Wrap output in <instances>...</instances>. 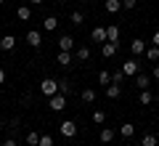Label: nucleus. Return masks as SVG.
<instances>
[{
  "label": "nucleus",
  "mask_w": 159,
  "mask_h": 146,
  "mask_svg": "<svg viewBox=\"0 0 159 146\" xmlns=\"http://www.w3.org/2000/svg\"><path fill=\"white\" fill-rule=\"evenodd\" d=\"M40 93L45 96V98L56 96V93H58V80H53V77H45L43 82H40Z\"/></svg>",
  "instance_id": "obj_1"
},
{
  "label": "nucleus",
  "mask_w": 159,
  "mask_h": 146,
  "mask_svg": "<svg viewBox=\"0 0 159 146\" xmlns=\"http://www.w3.org/2000/svg\"><path fill=\"white\" fill-rule=\"evenodd\" d=\"M66 98H69V96H64V93L51 96V98H48V106H51V112H64V109H66Z\"/></svg>",
  "instance_id": "obj_2"
},
{
  "label": "nucleus",
  "mask_w": 159,
  "mask_h": 146,
  "mask_svg": "<svg viewBox=\"0 0 159 146\" xmlns=\"http://www.w3.org/2000/svg\"><path fill=\"white\" fill-rule=\"evenodd\" d=\"M58 133H61L64 138H74V135H77V122H74V120H64V122L58 125Z\"/></svg>",
  "instance_id": "obj_3"
},
{
  "label": "nucleus",
  "mask_w": 159,
  "mask_h": 146,
  "mask_svg": "<svg viewBox=\"0 0 159 146\" xmlns=\"http://www.w3.org/2000/svg\"><path fill=\"white\" fill-rule=\"evenodd\" d=\"M122 72H125L127 77H135V74L141 72V61H138L135 56H130V59H127L125 64H122Z\"/></svg>",
  "instance_id": "obj_4"
},
{
  "label": "nucleus",
  "mask_w": 159,
  "mask_h": 146,
  "mask_svg": "<svg viewBox=\"0 0 159 146\" xmlns=\"http://www.w3.org/2000/svg\"><path fill=\"white\" fill-rule=\"evenodd\" d=\"M117 51H119V43H111V40H106V43L101 45V56L103 59H114Z\"/></svg>",
  "instance_id": "obj_5"
},
{
  "label": "nucleus",
  "mask_w": 159,
  "mask_h": 146,
  "mask_svg": "<svg viewBox=\"0 0 159 146\" xmlns=\"http://www.w3.org/2000/svg\"><path fill=\"white\" fill-rule=\"evenodd\" d=\"M74 45H77V40H74L72 35H61V37H58V51H69L72 53Z\"/></svg>",
  "instance_id": "obj_6"
},
{
  "label": "nucleus",
  "mask_w": 159,
  "mask_h": 146,
  "mask_svg": "<svg viewBox=\"0 0 159 146\" xmlns=\"http://www.w3.org/2000/svg\"><path fill=\"white\" fill-rule=\"evenodd\" d=\"M27 45H29V48H40V45H43V32L29 29V32H27Z\"/></svg>",
  "instance_id": "obj_7"
},
{
  "label": "nucleus",
  "mask_w": 159,
  "mask_h": 146,
  "mask_svg": "<svg viewBox=\"0 0 159 146\" xmlns=\"http://www.w3.org/2000/svg\"><path fill=\"white\" fill-rule=\"evenodd\" d=\"M148 85H151V74L138 72V74H135V88H138V90H148Z\"/></svg>",
  "instance_id": "obj_8"
},
{
  "label": "nucleus",
  "mask_w": 159,
  "mask_h": 146,
  "mask_svg": "<svg viewBox=\"0 0 159 146\" xmlns=\"http://www.w3.org/2000/svg\"><path fill=\"white\" fill-rule=\"evenodd\" d=\"M146 48H148V45H146V40H141V37H135V40L130 43L133 56H143V53H146Z\"/></svg>",
  "instance_id": "obj_9"
},
{
  "label": "nucleus",
  "mask_w": 159,
  "mask_h": 146,
  "mask_svg": "<svg viewBox=\"0 0 159 146\" xmlns=\"http://www.w3.org/2000/svg\"><path fill=\"white\" fill-rule=\"evenodd\" d=\"M16 48V37L13 35H6V37H0V51L6 53V51H13Z\"/></svg>",
  "instance_id": "obj_10"
},
{
  "label": "nucleus",
  "mask_w": 159,
  "mask_h": 146,
  "mask_svg": "<svg viewBox=\"0 0 159 146\" xmlns=\"http://www.w3.org/2000/svg\"><path fill=\"white\" fill-rule=\"evenodd\" d=\"M103 93H106V98L109 101H114V98H119V96H122V85H106V90H103Z\"/></svg>",
  "instance_id": "obj_11"
},
{
  "label": "nucleus",
  "mask_w": 159,
  "mask_h": 146,
  "mask_svg": "<svg viewBox=\"0 0 159 146\" xmlns=\"http://www.w3.org/2000/svg\"><path fill=\"white\" fill-rule=\"evenodd\" d=\"M103 8H106V13H119L122 11V0H106V3H103Z\"/></svg>",
  "instance_id": "obj_12"
},
{
  "label": "nucleus",
  "mask_w": 159,
  "mask_h": 146,
  "mask_svg": "<svg viewBox=\"0 0 159 146\" xmlns=\"http://www.w3.org/2000/svg\"><path fill=\"white\" fill-rule=\"evenodd\" d=\"M56 64H58V67H72V53H69V51H58Z\"/></svg>",
  "instance_id": "obj_13"
},
{
  "label": "nucleus",
  "mask_w": 159,
  "mask_h": 146,
  "mask_svg": "<svg viewBox=\"0 0 159 146\" xmlns=\"http://www.w3.org/2000/svg\"><path fill=\"white\" fill-rule=\"evenodd\" d=\"M114 135H117V130H114V128H101V135H98V138H101V144H111Z\"/></svg>",
  "instance_id": "obj_14"
},
{
  "label": "nucleus",
  "mask_w": 159,
  "mask_h": 146,
  "mask_svg": "<svg viewBox=\"0 0 159 146\" xmlns=\"http://www.w3.org/2000/svg\"><path fill=\"white\" fill-rule=\"evenodd\" d=\"M90 37H93V43H101V45H103V43L109 40V37H106V29H103V27H96V29H93V35H90Z\"/></svg>",
  "instance_id": "obj_15"
},
{
  "label": "nucleus",
  "mask_w": 159,
  "mask_h": 146,
  "mask_svg": "<svg viewBox=\"0 0 159 146\" xmlns=\"http://www.w3.org/2000/svg\"><path fill=\"white\" fill-rule=\"evenodd\" d=\"M16 16L21 19V21H29V19H32V8L24 3V6H19V8H16Z\"/></svg>",
  "instance_id": "obj_16"
},
{
  "label": "nucleus",
  "mask_w": 159,
  "mask_h": 146,
  "mask_svg": "<svg viewBox=\"0 0 159 146\" xmlns=\"http://www.w3.org/2000/svg\"><path fill=\"white\" fill-rule=\"evenodd\" d=\"M133 133H135L133 122H122L119 125V135H122V138H133Z\"/></svg>",
  "instance_id": "obj_17"
},
{
  "label": "nucleus",
  "mask_w": 159,
  "mask_h": 146,
  "mask_svg": "<svg viewBox=\"0 0 159 146\" xmlns=\"http://www.w3.org/2000/svg\"><path fill=\"white\" fill-rule=\"evenodd\" d=\"M143 56H146L148 61H154V64H157V61H159V45H148Z\"/></svg>",
  "instance_id": "obj_18"
},
{
  "label": "nucleus",
  "mask_w": 159,
  "mask_h": 146,
  "mask_svg": "<svg viewBox=\"0 0 159 146\" xmlns=\"http://www.w3.org/2000/svg\"><path fill=\"white\" fill-rule=\"evenodd\" d=\"M56 27H58V19L56 16H45V19H43V29H45V32H53Z\"/></svg>",
  "instance_id": "obj_19"
},
{
  "label": "nucleus",
  "mask_w": 159,
  "mask_h": 146,
  "mask_svg": "<svg viewBox=\"0 0 159 146\" xmlns=\"http://www.w3.org/2000/svg\"><path fill=\"white\" fill-rule=\"evenodd\" d=\"M106 37L111 40V43H119V27L117 24H109L106 27Z\"/></svg>",
  "instance_id": "obj_20"
},
{
  "label": "nucleus",
  "mask_w": 159,
  "mask_h": 146,
  "mask_svg": "<svg viewBox=\"0 0 159 146\" xmlns=\"http://www.w3.org/2000/svg\"><path fill=\"white\" fill-rule=\"evenodd\" d=\"M80 96H82V101H85V104H93V101H96V98H98V93H96V90H93V88H85V90H82V93H80Z\"/></svg>",
  "instance_id": "obj_21"
},
{
  "label": "nucleus",
  "mask_w": 159,
  "mask_h": 146,
  "mask_svg": "<svg viewBox=\"0 0 159 146\" xmlns=\"http://www.w3.org/2000/svg\"><path fill=\"white\" fill-rule=\"evenodd\" d=\"M58 93H64V96H72V82H69L66 77H61V80H58Z\"/></svg>",
  "instance_id": "obj_22"
},
{
  "label": "nucleus",
  "mask_w": 159,
  "mask_h": 146,
  "mask_svg": "<svg viewBox=\"0 0 159 146\" xmlns=\"http://www.w3.org/2000/svg\"><path fill=\"white\" fill-rule=\"evenodd\" d=\"M74 56H77L80 61H88V59H90V48H88V45H80L77 51H74Z\"/></svg>",
  "instance_id": "obj_23"
},
{
  "label": "nucleus",
  "mask_w": 159,
  "mask_h": 146,
  "mask_svg": "<svg viewBox=\"0 0 159 146\" xmlns=\"http://www.w3.org/2000/svg\"><path fill=\"white\" fill-rule=\"evenodd\" d=\"M141 144L143 146H159V138H157V133H146L141 138Z\"/></svg>",
  "instance_id": "obj_24"
},
{
  "label": "nucleus",
  "mask_w": 159,
  "mask_h": 146,
  "mask_svg": "<svg viewBox=\"0 0 159 146\" xmlns=\"http://www.w3.org/2000/svg\"><path fill=\"white\" fill-rule=\"evenodd\" d=\"M125 77H127V74L122 72V67H119V69H114V72H111V82H114V85H122V82H125Z\"/></svg>",
  "instance_id": "obj_25"
},
{
  "label": "nucleus",
  "mask_w": 159,
  "mask_h": 146,
  "mask_svg": "<svg viewBox=\"0 0 159 146\" xmlns=\"http://www.w3.org/2000/svg\"><path fill=\"white\" fill-rule=\"evenodd\" d=\"M69 21H72L74 27H80V24L85 21V13H82V11H72V16H69Z\"/></svg>",
  "instance_id": "obj_26"
},
{
  "label": "nucleus",
  "mask_w": 159,
  "mask_h": 146,
  "mask_svg": "<svg viewBox=\"0 0 159 146\" xmlns=\"http://www.w3.org/2000/svg\"><path fill=\"white\" fill-rule=\"evenodd\" d=\"M98 85H103V88H106V85H111V72H106V69H103V72H98Z\"/></svg>",
  "instance_id": "obj_27"
},
{
  "label": "nucleus",
  "mask_w": 159,
  "mask_h": 146,
  "mask_svg": "<svg viewBox=\"0 0 159 146\" xmlns=\"http://www.w3.org/2000/svg\"><path fill=\"white\" fill-rule=\"evenodd\" d=\"M138 101H141L143 106H148V104H154V93L151 90H141V98H138Z\"/></svg>",
  "instance_id": "obj_28"
},
{
  "label": "nucleus",
  "mask_w": 159,
  "mask_h": 146,
  "mask_svg": "<svg viewBox=\"0 0 159 146\" xmlns=\"http://www.w3.org/2000/svg\"><path fill=\"white\" fill-rule=\"evenodd\" d=\"M27 144L29 146H40V133H37V130H29V133H27Z\"/></svg>",
  "instance_id": "obj_29"
},
{
  "label": "nucleus",
  "mask_w": 159,
  "mask_h": 146,
  "mask_svg": "<svg viewBox=\"0 0 159 146\" xmlns=\"http://www.w3.org/2000/svg\"><path fill=\"white\" fill-rule=\"evenodd\" d=\"M93 122H96V125H103V122H106V112L96 109V112H93Z\"/></svg>",
  "instance_id": "obj_30"
},
{
  "label": "nucleus",
  "mask_w": 159,
  "mask_h": 146,
  "mask_svg": "<svg viewBox=\"0 0 159 146\" xmlns=\"http://www.w3.org/2000/svg\"><path fill=\"white\" fill-rule=\"evenodd\" d=\"M40 146H53V135L51 133H43V135H40Z\"/></svg>",
  "instance_id": "obj_31"
},
{
  "label": "nucleus",
  "mask_w": 159,
  "mask_h": 146,
  "mask_svg": "<svg viewBox=\"0 0 159 146\" xmlns=\"http://www.w3.org/2000/svg\"><path fill=\"white\" fill-rule=\"evenodd\" d=\"M138 6V0H122V11H133Z\"/></svg>",
  "instance_id": "obj_32"
},
{
  "label": "nucleus",
  "mask_w": 159,
  "mask_h": 146,
  "mask_svg": "<svg viewBox=\"0 0 159 146\" xmlns=\"http://www.w3.org/2000/svg\"><path fill=\"white\" fill-rule=\"evenodd\" d=\"M151 80H154V82H159V64H154V67H151Z\"/></svg>",
  "instance_id": "obj_33"
},
{
  "label": "nucleus",
  "mask_w": 159,
  "mask_h": 146,
  "mask_svg": "<svg viewBox=\"0 0 159 146\" xmlns=\"http://www.w3.org/2000/svg\"><path fill=\"white\" fill-rule=\"evenodd\" d=\"M3 146H16V138H6V141H3Z\"/></svg>",
  "instance_id": "obj_34"
},
{
  "label": "nucleus",
  "mask_w": 159,
  "mask_h": 146,
  "mask_svg": "<svg viewBox=\"0 0 159 146\" xmlns=\"http://www.w3.org/2000/svg\"><path fill=\"white\" fill-rule=\"evenodd\" d=\"M151 43H154V45H159V29H157V32H154V37H151Z\"/></svg>",
  "instance_id": "obj_35"
},
{
  "label": "nucleus",
  "mask_w": 159,
  "mask_h": 146,
  "mask_svg": "<svg viewBox=\"0 0 159 146\" xmlns=\"http://www.w3.org/2000/svg\"><path fill=\"white\" fill-rule=\"evenodd\" d=\"M3 82H6V69L0 67V85H3Z\"/></svg>",
  "instance_id": "obj_36"
},
{
  "label": "nucleus",
  "mask_w": 159,
  "mask_h": 146,
  "mask_svg": "<svg viewBox=\"0 0 159 146\" xmlns=\"http://www.w3.org/2000/svg\"><path fill=\"white\" fill-rule=\"evenodd\" d=\"M29 3H32V6H43V3H45V0H29Z\"/></svg>",
  "instance_id": "obj_37"
},
{
  "label": "nucleus",
  "mask_w": 159,
  "mask_h": 146,
  "mask_svg": "<svg viewBox=\"0 0 159 146\" xmlns=\"http://www.w3.org/2000/svg\"><path fill=\"white\" fill-rule=\"evenodd\" d=\"M80 3H90V0H80Z\"/></svg>",
  "instance_id": "obj_38"
},
{
  "label": "nucleus",
  "mask_w": 159,
  "mask_h": 146,
  "mask_svg": "<svg viewBox=\"0 0 159 146\" xmlns=\"http://www.w3.org/2000/svg\"><path fill=\"white\" fill-rule=\"evenodd\" d=\"M157 109H159V98H157Z\"/></svg>",
  "instance_id": "obj_39"
},
{
  "label": "nucleus",
  "mask_w": 159,
  "mask_h": 146,
  "mask_svg": "<svg viewBox=\"0 0 159 146\" xmlns=\"http://www.w3.org/2000/svg\"><path fill=\"white\" fill-rule=\"evenodd\" d=\"M3 3H6V0H0V6H3Z\"/></svg>",
  "instance_id": "obj_40"
},
{
  "label": "nucleus",
  "mask_w": 159,
  "mask_h": 146,
  "mask_svg": "<svg viewBox=\"0 0 159 146\" xmlns=\"http://www.w3.org/2000/svg\"><path fill=\"white\" fill-rule=\"evenodd\" d=\"M24 3H29V0H24Z\"/></svg>",
  "instance_id": "obj_41"
}]
</instances>
